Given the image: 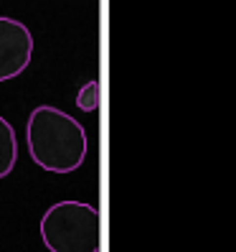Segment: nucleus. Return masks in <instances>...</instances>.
Instances as JSON below:
<instances>
[{"instance_id": "1", "label": "nucleus", "mask_w": 236, "mask_h": 252, "mask_svg": "<svg viewBox=\"0 0 236 252\" xmlns=\"http://www.w3.org/2000/svg\"><path fill=\"white\" fill-rule=\"evenodd\" d=\"M26 143L31 160L49 173H71L81 168L89 148L81 123L51 105H41L31 112Z\"/></svg>"}, {"instance_id": "2", "label": "nucleus", "mask_w": 236, "mask_h": 252, "mask_svg": "<svg viewBox=\"0 0 236 252\" xmlns=\"http://www.w3.org/2000/svg\"><path fill=\"white\" fill-rule=\"evenodd\" d=\"M41 240L49 252H99V212L86 201H58L41 217Z\"/></svg>"}, {"instance_id": "3", "label": "nucleus", "mask_w": 236, "mask_h": 252, "mask_svg": "<svg viewBox=\"0 0 236 252\" xmlns=\"http://www.w3.org/2000/svg\"><path fill=\"white\" fill-rule=\"evenodd\" d=\"M33 56V33L23 21L0 16V82L16 79Z\"/></svg>"}, {"instance_id": "4", "label": "nucleus", "mask_w": 236, "mask_h": 252, "mask_svg": "<svg viewBox=\"0 0 236 252\" xmlns=\"http://www.w3.org/2000/svg\"><path fill=\"white\" fill-rule=\"evenodd\" d=\"M16 160H18L16 130H13V125L0 115V179L10 176V171L16 168Z\"/></svg>"}, {"instance_id": "5", "label": "nucleus", "mask_w": 236, "mask_h": 252, "mask_svg": "<svg viewBox=\"0 0 236 252\" xmlns=\"http://www.w3.org/2000/svg\"><path fill=\"white\" fill-rule=\"evenodd\" d=\"M102 90H99V82L97 79H92V82H86L81 90H79V94H77V107L81 110V112H97L99 110V94Z\"/></svg>"}]
</instances>
